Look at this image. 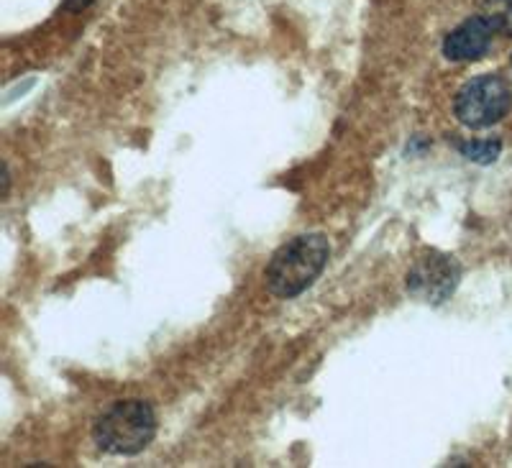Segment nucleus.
<instances>
[{
  "label": "nucleus",
  "mask_w": 512,
  "mask_h": 468,
  "mask_svg": "<svg viewBox=\"0 0 512 468\" xmlns=\"http://www.w3.org/2000/svg\"><path fill=\"white\" fill-rule=\"evenodd\" d=\"M90 3H93V0H67L64 6L70 8V11H82V8L90 6Z\"/></svg>",
  "instance_id": "8"
},
{
  "label": "nucleus",
  "mask_w": 512,
  "mask_h": 468,
  "mask_svg": "<svg viewBox=\"0 0 512 468\" xmlns=\"http://www.w3.org/2000/svg\"><path fill=\"white\" fill-rule=\"evenodd\" d=\"M157 415L141 399L118 402L95 422L93 438L100 451L113 456H136L154 440Z\"/></svg>",
  "instance_id": "2"
},
{
  "label": "nucleus",
  "mask_w": 512,
  "mask_h": 468,
  "mask_svg": "<svg viewBox=\"0 0 512 468\" xmlns=\"http://www.w3.org/2000/svg\"><path fill=\"white\" fill-rule=\"evenodd\" d=\"M459 151L466 159H472V162L489 164L500 156L502 144L500 141H464V144L459 146Z\"/></svg>",
  "instance_id": "7"
},
{
  "label": "nucleus",
  "mask_w": 512,
  "mask_h": 468,
  "mask_svg": "<svg viewBox=\"0 0 512 468\" xmlns=\"http://www.w3.org/2000/svg\"><path fill=\"white\" fill-rule=\"evenodd\" d=\"M461 269L456 259L446 254H425L413 264L408 274V292L413 297L431 305H441L448 297L454 295V289L459 287Z\"/></svg>",
  "instance_id": "4"
},
{
  "label": "nucleus",
  "mask_w": 512,
  "mask_h": 468,
  "mask_svg": "<svg viewBox=\"0 0 512 468\" xmlns=\"http://www.w3.org/2000/svg\"><path fill=\"white\" fill-rule=\"evenodd\" d=\"M512 105L510 85L497 75H482L466 82L456 95V118L469 128H487L502 121Z\"/></svg>",
  "instance_id": "3"
},
{
  "label": "nucleus",
  "mask_w": 512,
  "mask_h": 468,
  "mask_svg": "<svg viewBox=\"0 0 512 468\" xmlns=\"http://www.w3.org/2000/svg\"><path fill=\"white\" fill-rule=\"evenodd\" d=\"M492 34L495 29L484 21L482 16H472L461 26H456L451 34L443 41V54L451 62H474L487 54L489 44H492Z\"/></svg>",
  "instance_id": "5"
},
{
  "label": "nucleus",
  "mask_w": 512,
  "mask_h": 468,
  "mask_svg": "<svg viewBox=\"0 0 512 468\" xmlns=\"http://www.w3.org/2000/svg\"><path fill=\"white\" fill-rule=\"evenodd\" d=\"M479 16L497 34L512 36V0H479Z\"/></svg>",
  "instance_id": "6"
},
{
  "label": "nucleus",
  "mask_w": 512,
  "mask_h": 468,
  "mask_svg": "<svg viewBox=\"0 0 512 468\" xmlns=\"http://www.w3.org/2000/svg\"><path fill=\"white\" fill-rule=\"evenodd\" d=\"M328 256H331V246H328V238L320 233H305V236L287 241L272 256L267 272H264L269 292L282 300L303 295L305 289L323 274Z\"/></svg>",
  "instance_id": "1"
}]
</instances>
